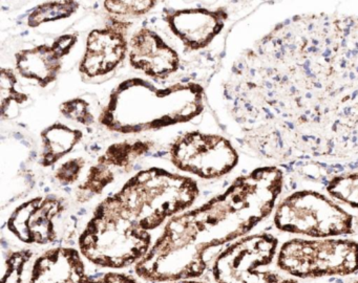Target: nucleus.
Segmentation results:
<instances>
[{
  "instance_id": "nucleus-16",
  "label": "nucleus",
  "mask_w": 358,
  "mask_h": 283,
  "mask_svg": "<svg viewBox=\"0 0 358 283\" xmlns=\"http://www.w3.org/2000/svg\"><path fill=\"white\" fill-rule=\"evenodd\" d=\"M114 175L113 168L98 161L97 165L90 170L85 182L79 186L77 195L78 199L85 201L95 195L100 194L103 189L114 180Z\"/></svg>"
},
{
  "instance_id": "nucleus-14",
  "label": "nucleus",
  "mask_w": 358,
  "mask_h": 283,
  "mask_svg": "<svg viewBox=\"0 0 358 283\" xmlns=\"http://www.w3.org/2000/svg\"><path fill=\"white\" fill-rule=\"evenodd\" d=\"M148 149H150V144L148 143H119L110 146L98 161L106 164L110 168L127 169L135 159L148 152Z\"/></svg>"
},
{
  "instance_id": "nucleus-2",
  "label": "nucleus",
  "mask_w": 358,
  "mask_h": 283,
  "mask_svg": "<svg viewBox=\"0 0 358 283\" xmlns=\"http://www.w3.org/2000/svg\"><path fill=\"white\" fill-rule=\"evenodd\" d=\"M115 196L131 219L150 231L192 207L199 188L187 176L150 168L131 177Z\"/></svg>"
},
{
  "instance_id": "nucleus-23",
  "label": "nucleus",
  "mask_w": 358,
  "mask_h": 283,
  "mask_svg": "<svg viewBox=\"0 0 358 283\" xmlns=\"http://www.w3.org/2000/svg\"><path fill=\"white\" fill-rule=\"evenodd\" d=\"M173 283H205L200 281L194 280V279H185V280L173 281Z\"/></svg>"
},
{
  "instance_id": "nucleus-12",
  "label": "nucleus",
  "mask_w": 358,
  "mask_h": 283,
  "mask_svg": "<svg viewBox=\"0 0 358 283\" xmlns=\"http://www.w3.org/2000/svg\"><path fill=\"white\" fill-rule=\"evenodd\" d=\"M76 42L74 35L58 38L52 45L43 44L16 54V68L22 77L35 80L45 87L57 79L62 59Z\"/></svg>"
},
{
  "instance_id": "nucleus-20",
  "label": "nucleus",
  "mask_w": 358,
  "mask_h": 283,
  "mask_svg": "<svg viewBox=\"0 0 358 283\" xmlns=\"http://www.w3.org/2000/svg\"><path fill=\"white\" fill-rule=\"evenodd\" d=\"M16 82L17 80L11 69L1 68V79H0L1 115L6 113V109L10 106L12 101H15L16 103H22L27 100L26 94L16 92Z\"/></svg>"
},
{
  "instance_id": "nucleus-6",
  "label": "nucleus",
  "mask_w": 358,
  "mask_h": 283,
  "mask_svg": "<svg viewBox=\"0 0 358 283\" xmlns=\"http://www.w3.org/2000/svg\"><path fill=\"white\" fill-rule=\"evenodd\" d=\"M169 155L178 169L204 180L223 177L238 163V152L227 138L202 132L179 136L171 144Z\"/></svg>"
},
{
  "instance_id": "nucleus-8",
  "label": "nucleus",
  "mask_w": 358,
  "mask_h": 283,
  "mask_svg": "<svg viewBox=\"0 0 358 283\" xmlns=\"http://www.w3.org/2000/svg\"><path fill=\"white\" fill-rule=\"evenodd\" d=\"M129 23L115 20L104 29L90 34L87 50L79 65V71L90 78L108 75L127 57L129 42L127 31Z\"/></svg>"
},
{
  "instance_id": "nucleus-1",
  "label": "nucleus",
  "mask_w": 358,
  "mask_h": 283,
  "mask_svg": "<svg viewBox=\"0 0 358 283\" xmlns=\"http://www.w3.org/2000/svg\"><path fill=\"white\" fill-rule=\"evenodd\" d=\"M81 255L100 268L137 264L152 247V236L131 219L115 194L98 205L79 237Z\"/></svg>"
},
{
  "instance_id": "nucleus-21",
  "label": "nucleus",
  "mask_w": 358,
  "mask_h": 283,
  "mask_svg": "<svg viewBox=\"0 0 358 283\" xmlns=\"http://www.w3.org/2000/svg\"><path fill=\"white\" fill-rule=\"evenodd\" d=\"M60 111L69 119L85 125H90L94 122L93 115L90 113L89 104L80 99H75L64 103L60 106Z\"/></svg>"
},
{
  "instance_id": "nucleus-3",
  "label": "nucleus",
  "mask_w": 358,
  "mask_h": 283,
  "mask_svg": "<svg viewBox=\"0 0 358 283\" xmlns=\"http://www.w3.org/2000/svg\"><path fill=\"white\" fill-rule=\"evenodd\" d=\"M276 266L299 279L350 276L358 272V242L338 238L290 239L280 247Z\"/></svg>"
},
{
  "instance_id": "nucleus-22",
  "label": "nucleus",
  "mask_w": 358,
  "mask_h": 283,
  "mask_svg": "<svg viewBox=\"0 0 358 283\" xmlns=\"http://www.w3.org/2000/svg\"><path fill=\"white\" fill-rule=\"evenodd\" d=\"M85 161L83 159H73L64 163L56 171V178L62 184H71L78 180Z\"/></svg>"
},
{
  "instance_id": "nucleus-15",
  "label": "nucleus",
  "mask_w": 358,
  "mask_h": 283,
  "mask_svg": "<svg viewBox=\"0 0 358 283\" xmlns=\"http://www.w3.org/2000/svg\"><path fill=\"white\" fill-rule=\"evenodd\" d=\"M327 191L333 198L358 209V172L334 176L329 182Z\"/></svg>"
},
{
  "instance_id": "nucleus-4",
  "label": "nucleus",
  "mask_w": 358,
  "mask_h": 283,
  "mask_svg": "<svg viewBox=\"0 0 358 283\" xmlns=\"http://www.w3.org/2000/svg\"><path fill=\"white\" fill-rule=\"evenodd\" d=\"M282 232L311 238H333L353 234L354 219L332 199L316 191H296L285 197L273 216Z\"/></svg>"
},
{
  "instance_id": "nucleus-24",
  "label": "nucleus",
  "mask_w": 358,
  "mask_h": 283,
  "mask_svg": "<svg viewBox=\"0 0 358 283\" xmlns=\"http://www.w3.org/2000/svg\"><path fill=\"white\" fill-rule=\"evenodd\" d=\"M353 283H358V280H356L355 282H353Z\"/></svg>"
},
{
  "instance_id": "nucleus-11",
  "label": "nucleus",
  "mask_w": 358,
  "mask_h": 283,
  "mask_svg": "<svg viewBox=\"0 0 358 283\" xmlns=\"http://www.w3.org/2000/svg\"><path fill=\"white\" fill-rule=\"evenodd\" d=\"M226 17L221 10L185 8L167 15L166 21L187 50H199L206 48L219 35Z\"/></svg>"
},
{
  "instance_id": "nucleus-19",
  "label": "nucleus",
  "mask_w": 358,
  "mask_h": 283,
  "mask_svg": "<svg viewBox=\"0 0 358 283\" xmlns=\"http://www.w3.org/2000/svg\"><path fill=\"white\" fill-rule=\"evenodd\" d=\"M157 1H106L104 6L110 14L124 17H139L150 12Z\"/></svg>"
},
{
  "instance_id": "nucleus-18",
  "label": "nucleus",
  "mask_w": 358,
  "mask_h": 283,
  "mask_svg": "<svg viewBox=\"0 0 358 283\" xmlns=\"http://www.w3.org/2000/svg\"><path fill=\"white\" fill-rule=\"evenodd\" d=\"M32 255L33 253L30 249L12 253L8 258L7 270L3 275L1 283L24 282V273Z\"/></svg>"
},
{
  "instance_id": "nucleus-5",
  "label": "nucleus",
  "mask_w": 358,
  "mask_h": 283,
  "mask_svg": "<svg viewBox=\"0 0 358 283\" xmlns=\"http://www.w3.org/2000/svg\"><path fill=\"white\" fill-rule=\"evenodd\" d=\"M278 240L269 233L248 235L228 245L213 266L217 283H299L272 270Z\"/></svg>"
},
{
  "instance_id": "nucleus-17",
  "label": "nucleus",
  "mask_w": 358,
  "mask_h": 283,
  "mask_svg": "<svg viewBox=\"0 0 358 283\" xmlns=\"http://www.w3.org/2000/svg\"><path fill=\"white\" fill-rule=\"evenodd\" d=\"M78 3L74 1L47 2L33 10L28 19L30 27H38L41 23L66 18L77 10Z\"/></svg>"
},
{
  "instance_id": "nucleus-9",
  "label": "nucleus",
  "mask_w": 358,
  "mask_h": 283,
  "mask_svg": "<svg viewBox=\"0 0 358 283\" xmlns=\"http://www.w3.org/2000/svg\"><path fill=\"white\" fill-rule=\"evenodd\" d=\"M129 62L146 75L166 79L179 68V55L150 29L134 34L129 44Z\"/></svg>"
},
{
  "instance_id": "nucleus-10",
  "label": "nucleus",
  "mask_w": 358,
  "mask_h": 283,
  "mask_svg": "<svg viewBox=\"0 0 358 283\" xmlns=\"http://www.w3.org/2000/svg\"><path fill=\"white\" fill-rule=\"evenodd\" d=\"M83 257L71 247L48 249L35 259L29 283H101L87 274Z\"/></svg>"
},
{
  "instance_id": "nucleus-7",
  "label": "nucleus",
  "mask_w": 358,
  "mask_h": 283,
  "mask_svg": "<svg viewBox=\"0 0 358 283\" xmlns=\"http://www.w3.org/2000/svg\"><path fill=\"white\" fill-rule=\"evenodd\" d=\"M64 211V203L56 197L31 199L14 211L8 230L27 245H49L57 238L56 219Z\"/></svg>"
},
{
  "instance_id": "nucleus-13",
  "label": "nucleus",
  "mask_w": 358,
  "mask_h": 283,
  "mask_svg": "<svg viewBox=\"0 0 358 283\" xmlns=\"http://www.w3.org/2000/svg\"><path fill=\"white\" fill-rule=\"evenodd\" d=\"M43 153L41 164L45 167L54 165L68 154L83 138V132L71 129L64 124H55L41 133Z\"/></svg>"
}]
</instances>
